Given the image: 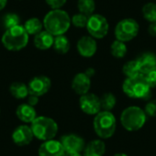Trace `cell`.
I'll return each mask as SVG.
<instances>
[{"mask_svg":"<svg viewBox=\"0 0 156 156\" xmlns=\"http://www.w3.org/2000/svg\"><path fill=\"white\" fill-rule=\"evenodd\" d=\"M42 22L45 30L57 37L65 35L69 31L71 26V17L63 9H51L45 15Z\"/></svg>","mask_w":156,"mask_h":156,"instance_id":"6da1fadb","label":"cell"},{"mask_svg":"<svg viewBox=\"0 0 156 156\" xmlns=\"http://www.w3.org/2000/svg\"><path fill=\"white\" fill-rule=\"evenodd\" d=\"M29 40V35L26 31L23 25L5 29L4 32L1 42L4 48L9 51H19L25 48Z\"/></svg>","mask_w":156,"mask_h":156,"instance_id":"7a4b0ae2","label":"cell"},{"mask_svg":"<svg viewBox=\"0 0 156 156\" xmlns=\"http://www.w3.org/2000/svg\"><path fill=\"white\" fill-rule=\"evenodd\" d=\"M30 127L34 137L42 142L53 140L58 132L56 121L48 116H37L30 123Z\"/></svg>","mask_w":156,"mask_h":156,"instance_id":"3957f363","label":"cell"},{"mask_svg":"<svg viewBox=\"0 0 156 156\" xmlns=\"http://www.w3.org/2000/svg\"><path fill=\"white\" fill-rule=\"evenodd\" d=\"M152 88L144 76L126 78L122 83V90L125 95L132 99L149 100L152 96Z\"/></svg>","mask_w":156,"mask_h":156,"instance_id":"277c9868","label":"cell"},{"mask_svg":"<svg viewBox=\"0 0 156 156\" xmlns=\"http://www.w3.org/2000/svg\"><path fill=\"white\" fill-rule=\"evenodd\" d=\"M147 115L144 111L137 106H130L124 109L121 114V124L128 132L141 130L146 122Z\"/></svg>","mask_w":156,"mask_h":156,"instance_id":"5b68a950","label":"cell"},{"mask_svg":"<svg viewBox=\"0 0 156 156\" xmlns=\"http://www.w3.org/2000/svg\"><path fill=\"white\" fill-rule=\"evenodd\" d=\"M116 118L112 112L101 111L94 117L93 128L95 133L101 139H109L112 137L116 131Z\"/></svg>","mask_w":156,"mask_h":156,"instance_id":"8992f818","label":"cell"},{"mask_svg":"<svg viewBox=\"0 0 156 156\" xmlns=\"http://www.w3.org/2000/svg\"><path fill=\"white\" fill-rule=\"evenodd\" d=\"M140 31V25L134 18L127 17L120 20L114 28V36L117 40L124 43L134 39Z\"/></svg>","mask_w":156,"mask_h":156,"instance_id":"52a82bcc","label":"cell"},{"mask_svg":"<svg viewBox=\"0 0 156 156\" xmlns=\"http://www.w3.org/2000/svg\"><path fill=\"white\" fill-rule=\"evenodd\" d=\"M86 28L90 37L95 39H102L108 35L110 25L104 16L101 14H93L89 16Z\"/></svg>","mask_w":156,"mask_h":156,"instance_id":"ba28073f","label":"cell"},{"mask_svg":"<svg viewBox=\"0 0 156 156\" xmlns=\"http://www.w3.org/2000/svg\"><path fill=\"white\" fill-rule=\"evenodd\" d=\"M80 110L87 115H97L101 111V100L94 93L88 92L81 95L79 101Z\"/></svg>","mask_w":156,"mask_h":156,"instance_id":"9c48e42d","label":"cell"},{"mask_svg":"<svg viewBox=\"0 0 156 156\" xmlns=\"http://www.w3.org/2000/svg\"><path fill=\"white\" fill-rule=\"evenodd\" d=\"M28 91L30 95L41 97L48 92L51 88V80L45 75H38L32 78L28 84Z\"/></svg>","mask_w":156,"mask_h":156,"instance_id":"30bf717a","label":"cell"},{"mask_svg":"<svg viewBox=\"0 0 156 156\" xmlns=\"http://www.w3.org/2000/svg\"><path fill=\"white\" fill-rule=\"evenodd\" d=\"M60 143L63 145L66 153H79L81 154L86 146L84 139L75 133H69L60 138Z\"/></svg>","mask_w":156,"mask_h":156,"instance_id":"8fae6325","label":"cell"},{"mask_svg":"<svg viewBox=\"0 0 156 156\" xmlns=\"http://www.w3.org/2000/svg\"><path fill=\"white\" fill-rule=\"evenodd\" d=\"M11 138L16 145L23 147L30 144L35 137L31 130V127L27 124H22L17 126L13 131Z\"/></svg>","mask_w":156,"mask_h":156,"instance_id":"7c38bea8","label":"cell"},{"mask_svg":"<svg viewBox=\"0 0 156 156\" xmlns=\"http://www.w3.org/2000/svg\"><path fill=\"white\" fill-rule=\"evenodd\" d=\"M98 49L97 41L92 37L83 36L77 42V50L79 54L83 58L93 57Z\"/></svg>","mask_w":156,"mask_h":156,"instance_id":"4fadbf2b","label":"cell"},{"mask_svg":"<svg viewBox=\"0 0 156 156\" xmlns=\"http://www.w3.org/2000/svg\"><path fill=\"white\" fill-rule=\"evenodd\" d=\"M38 156H65L66 151L60 141L49 140L43 142L38 148Z\"/></svg>","mask_w":156,"mask_h":156,"instance_id":"5bb4252c","label":"cell"},{"mask_svg":"<svg viewBox=\"0 0 156 156\" xmlns=\"http://www.w3.org/2000/svg\"><path fill=\"white\" fill-rule=\"evenodd\" d=\"M91 87V80L84 72L76 74L71 81V88L78 95H84L90 92Z\"/></svg>","mask_w":156,"mask_h":156,"instance_id":"9a60e30c","label":"cell"},{"mask_svg":"<svg viewBox=\"0 0 156 156\" xmlns=\"http://www.w3.org/2000/svg\"><path fill=\"white\" fill-rule=\"evenodd\" d=\"M16 115L19 121L24 123H31L37 117L36 108L28 103H22L17 106L16 110Z\"/></svg>","mask_w":156,"mask_h":156,"instance_id":"2e32d148","label":"cell"},{"mask_svg":"<svg viewBox=\"0 0 156 156\" xmlns=\"http://www.w3.org/2000/svg\"><path fill=\"white\" fill-rule=\"evenodd\" d=\"M55 37L47 30H42L36 36H34V46L39 50H48L53 47Z\"/></svg>","mask_w":156,"mask_h":156,"instance_id":"e0dca14e","label":"cell"},{"mask_svg":"<svg viewBox=\"0 0 156 156\" xmlns=\"http://www.w3.org/2000/svg\"><path fill=\"white\" fill-rule=\"evenodd\" d=\"M106 152V145L102 140H93L86 144L83 156H103Z\"/></svg>","mask_w":156,"mask_h":156,"instance_id":"ac0fdd59","label":"cell"},{"mask_svg":"<svg viewBox=\"0 0 156 156\" xmlns=\"http://www.w3.org/2000/svg\"><path fill=\"white\" fill-rule=\"evenodd\" d=\"M9 92L11 96L16 100H25L29 95L27 84L20 81H15L11 83L9 86Z\"/></svg>","mask_w":156,"mask_h":156,"instance_id":"d6986e66","label":"cell"},{"mask_svg":"<svg viewBox=\"0 0 156 156\" xmlns=\"http://www.w3.org/2000/svg\"><path fill=\"white\" fill-rule=\"evenodd\" d=\"M141 69L143 75L147 72L148 70L152 69L153 68L156 67V55L153 52H145L143 53L138 58H137Z\"/></svg>","mask_w":156,"mask_h":156,"instance_id":"ffe728a7","label":"cell"},{"mask_svg":"<svg viewBox=\"0 0 156 156\" xmlns=\"http://www.w3.org/2000/svg\"><path fill=\"white\" fill-rule=\"evenodd\" d=\"M122 72L126 78H135L143 75L141 66L137 59L127 61L122 67Z\"/></svg>","mask_w":156,"mask_h":156,"instance_id":"44dd1931","label":"cell"},{"mask_svg":"<svg viewBox=\"0 0 156 156\" xmlns=\"http://www.w3.org/2000/svg\"><path fill=\"white\" fill-rule=\"evenodd\" d=\"M24 27L29 36H36L39 32H41L44 28L43 22L38 19L37 17H31L28 18L24 23Z\"/></svg>","mask_w":156,"mask_h":156,"instance_id":"7402d4cb","label":"cell"},{"mask_svg":"<svg viewBox=\"0 0 156 156\" xmlns=\"http://www.w3.org/2000/svg\"><path fill=\"white\" fill-rule=\"evenodd\" d=\"M54 50L58 54H67L69 51L70 48V42L69 39L65 36H57L54 38V44H53Z\"/></svg>","mask_w":156,"mask_h":156,"instance_id":"603a6c76","label":"cell"},{"mask_svg":"<svg viewBox=\"0 0 156 156\" xmlns=\"http://www.w3.org/2000/svg\"><path fill=\"white\" fill-rule=\"evenodd\" d=\"M128 51L127 46L124 42L115 39L111 45V53L116 58H122L126 56Z\"/></svg>","mask_w":156,"mask_h":156,"instance_id":"cb8c5ba5","label":"cell"},{"mask_svg":"<svg viewBox=\"0 0 156 156\" xmlns=\"http://www.w3.org/2000/svg\"><path fill=\"white\" fill-rule=\"evenodd\" d=\"M77 6L80 13L90 16L94 14L96 9V3L94 0H78Z\"/></svg>","mask_w":156,"mask_h":156,"instance_id":"d4e9b609","label":"cell"},{"mask_svg":"<svg viewBox=\"0 0 156 156\" xmlns=\"http://www.w3.org/2000/svg\"><path fill=\"white\" fill-rule=\"evenodd\" d=\"M101 111H107L111 112L116 105V97L114 94L111 92L104 93L101 98Z\"/></svg>","mask_w":156,"mask_h":156,"instance_id":"484cf974","label":"cell"},{"mask_svg":"<svg viewBox=\"0 0 156 156\" xmlns=\"http://www.w3.org/2000/svg\"><path fill=\"white\" fill-rule=\"evenodd\" d=\"M142 14L144 18L149 23L156 22V3H146L142 8Z\"/></svg>","mask_w":156,"mask_h":156,"instance_id":"4316f807","label":"cell"},{"mask_svg":"<svg viewBox=\"0 0 156 156\" xmlns=\"http://www.w3.org/2000/svg\"><path fill=\"white\" fill-rule=\"evenodd\" d=\"M19 22H20V18L18 15H16V13H7L3 17V25L5 27V29L20 25Z\"/></svg>","mask_w":156,"mask_h":156,"instance_id":"83f0119b","label":"cell"},{"mask_svg":"<svg viewBox=\"0 0 156 156\" xmlns=\"http://www.w3.org/2000/svg\"><path fill=\"white\" fill-rule=\"evenodd\" d=\"M88 20H89V16L82 14V13H77L75 15L72 16L71 17V24L78 27V28H83L87 27L88 24Z\"/></svg>","mask_w":156,"mask_h":156,"instance_id":"f1b7e54d","label":"cell"},{"mask_svg":"<svg viewBox=\"0 0 156 156\" xmlns=\"http://www.w3.org/2000/svg\"><path fill=\"white\" fill-rule=\"evenodd\" d=\"M143 76L152 89L156 88V67L145 72Z\"/></svg>","mask_w":156,"mask_h":156,"instance_id":"f546056e","label":"cell"},{"mask_svg":"<svg viewBox=\"0 0 156 156\" xmlns=\"http://www.w3.org/2000/svg\"><path fill=\"white\" fill-rule=\"evenodd\" d=\"M144 111L146 113L147 117H156V100L149 101L146 103Z\"/></svg>","mask_w":156,"mask_h":156,"instance_id":"4dcf8cb0","label":"cell"},{"mask_svg":"<svg viewBox=\"0 0 156 156\" xmlns=\"http://www.w3.org/2000/svg\"><path fill=\"white\" fill-rule=\"evenodd\" d=\"M45 1L51 9H61V7L67 3V0H45Z\"/></svg>","mask_w":156,"mask_h":156,"instance_id":"1f68e13d","label":"cell"},{"mask_svg":"<svg viewBox=\"0 0 156 156\" xmlns=\"http://www.w3.org/2000/svg\"><path fill=\"white\" fill-rule=\"evenodd\" d=\"M39 102V97L35 96V95H28V97L27 98V103H28L29 105L36 107Z\"/></svg>","mask_w":156,"mask_h":156,"instance_id":"d6a6232c","label":"cell"},{"mask_svg":"<svg viewBox=\"0 0 156 156\" xmlns=\"http://www.w3.org/2000/svg\"><path fill=\"white\" fill-rule=\"evenodd\" d=\"M148 33L151 37H156V22H153L149 24L148 27Z\"/></svg>","mask_w":156,"mask_h":156,"instance_id":"836d02e7","label":"cell"},{"mask_svg":"<svg viewBox=\"0 0 156 156\" xmlns=\"http://www.w3.org/2000/svg\"><path fill=\"white\" fill-rule=\"evenodd\" d=\"M84 73H85L88 77H90V78L91 79V77H93V76L95 75V69H94L93 68H88V69L84 71Z\"/></svg>","mask_w":156,"mask_h":156,"instance_id":"e575fe53","label":"cell"},{"mask_svg":"<svg viewBox=\"0 0 156 156\" xmlns=\"http://www.w3.org/2000/svg\"><path fill=\"white\" fill-rule=\"evenodd\" d=\"M7 1H8V0H0V11L3 10V9L6 6Z\"/></svg>","mask_w":156,"mask_h":156,"instance_id":"d590c367","label":"cell"},{"mask_svg":"<svg viewBox=\"0 0 156 156\" xmlns=\"http://www.w3.org/2000/svg\"><path fill=\"white\" fill-rule=\"evenodd\" d=\"M65 156H83L81 154L79 153H66Z\"/></svg>","mask_w":156,"mask_h":156,"instance_id":"8d00e7d4","label":"cell"},{"mask_svg":"<svg viewBox=\"0 0 156 156\" xmlns=\"http://www.w3.org/2000/svg\"><path fill=\"white\" fill-rule=\"evenodd\" d=\"M113 156H128L126 154H123V153H118V154H115Z\"/></svg>","mask_w":156,"mask_h":156,"instance_id":"74e56055","label":"cell"},{"mask_svg":"<svg viewBox=\"0 0 156 156\" xmlns=\"http://www.w3.org/2000/svg\"><path fill=\"white\" fill-rule=\"evenodd\" d=\"M0 112H1V111H0Z\"/></svg>","mask_w":156,"mask_h":156,"instance_id":"f35d334b","label":"cell"}]
</instances>
